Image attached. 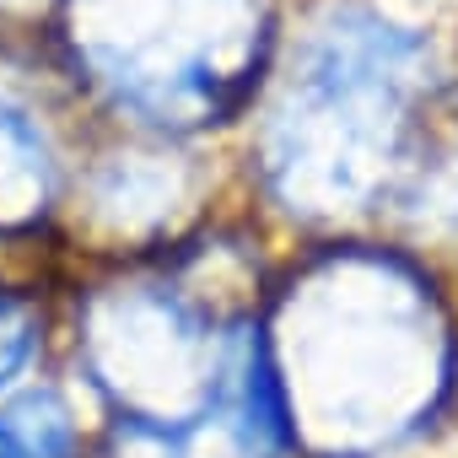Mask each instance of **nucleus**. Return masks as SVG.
<instances>
[{"label": "nucleus", "instance_id": "f257e3e1", "mask_svg": "<svg viewBox=\"0 0 458 458\" xmlns=\"http://www.w3.org/2000/svg\"><path fill=\"white\" fill-rule=\"evenodd\" d=\"M130 12V33H87V55L98 60V81L114 98L157 124H205L233 103L249 81L254 44L243 38L254 22L210 28V6L221 0H119Z\"/></svg>", "mask_w": 458, "mask_h": 458}, {"label": "nucleus", "instance_id": "f03ea898", "mask_svg": "<svg viewBox=\"0 0 458 458\" xmlns=\"http://www.w3.org/2000/svg\"><path fill=\"white\" fill-rule=\"evenodd\" d=\"M49 135L22 98L0 87V216H17L49 194Z\"/></svg>", "mask_w": 458, "mask_h": 458}, {"label": "nucleus", "instance_id": "20e7f679", "mask_svg": "<svg viewBox=\"0 0 458 458\" xmlns=\"http://www.w3.org/2000/svg\"><path fill=\"white\" fill-rule=\"evenodd\" d=\"M420 194H426V205H431V221H447L453 233H458V151L442 157L431 173H420ZM426 205H420V210H426Z\"/></svg>", "mask_w": 458, "mask_h": 458}, {"label": "nucleus", "instance_id": "7ed1b4c3", "mask_svg": "<svg viewBox=\"0 0 458 458\" xmlns=\"http://www.w3.org/2000/svg\"><path fill=\"white\" fill-rule=\"evenodd\" d=\"M38 340H44L38 302L22 292H0V394L38 361Z\"/></svg>", "mask_w": 458, "mask_h": 458}]
</instances>
